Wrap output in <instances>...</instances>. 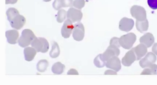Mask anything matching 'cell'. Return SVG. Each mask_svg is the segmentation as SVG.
<instances>
[{"label":"cell","mask_w":157,"mask_h":85,"mask_svg":"<svg viewBox=\"0 0 157 85\" xmlns=\"http://www.w3.org/2000/svg\"><path fill=\"white\" fill-rule=\"evenodd\" d=\"M36 50L33 47H28L25 48L24 50L25 60L27 61H31L33 60L36 54Z\"/></svg>","instance_id":"17"},{"label":"cell","mask_w":157,"mask_h":85,"mask_svg":"<svg viewBox=\"0 0 157 85\" xmlns=\"http://www.w3.org/2000/svg\"><path fill=\"white\" fill-rule=\"evenodd\" d=\"M6 37L7 41L9 44H15L18 42L19 37V33L17 30H10L6 31Z\"/></svg>","instance_id":"14"},{"label":"cell","mask_w":157,"mask_h":85,"mask_svg":"<svg viewBox=\"0 0 157 85\" xmlns=\"http://www.w3.org/2000/svg\"><path fill=\"white\" fill-rule=\"evenodd\" d=\"M65 66L61 62H58L53 65L52 67V71L53 73L57 75H60L64 72Z\"/></svg>","instance_id":"19"},{"label":"cell","mask_w":157,"mask_h":85,"mask_svg":"<svg viewBox=\"0 0 157 85\" xmlns=\"http://www.w3.org/2000/svg\"><path fill=\"white\" fill-rule=\"evenodd\" d=\"M157 60L156 55L152 52L147 53L144 58H142L140 61L139 64L142 68L147 67L152 64L155 63Z\"/></svg>","instance_id":"9"},{"label":"cell","mask_w":157,"mask_h":85,"mask_svg":"<svg viewBox=\"0 0 157 85\" xmlns=\"http://www.w3.org/2000/svg\"><path fill=\"white\" fill-rule=\"evenodd\" d=\"M53 6L56 10H59L62 7L61 0H55L53 3Z\"/></svg>","instance_id":"28"},{"label":"cell","mask_w":157,"mask_h":85,"mask_svg":"<svg viewBox=\"0 0 157 85\" xmlns=\"http://www.w3.org/2000/svg\"><path fill=\"white\" fill-rule=\"evenodd\" d=\"M19 12L17 9L13 7L9 8L6 12V15L8 17V20L10 21L12 18H13L16 15L19 14Z\"/></svg>","instance_id":"25"},{"label":"cell","mask_w":157,"mask_h":85,"mask_svg":"<svg viewBox=\"0 0 157 85\" xmlns=\"http://www.w3.org/2000/svg\"><path fill=\"white\" fill-rule=\"evenodd\" d=\"M147 3L151 9L153 10L157 9V0H147Z\"/></svg>","instance_id":"29"},{"label":"cell","mask_w":157,"mask_h":85,"mask_svg":"<svg viewBox=\"0 0 157 85\" xmlns=\"http://www.w3.org/2000/svg\"><path fill=\"white\" fill-rule=\"evenodd\" d=\"M154 36L151 33H146L140 39V43L144 44L147 48L150 47L154 43Z\"/></svg>","instance_id":"16"},{"label":"cell","mask_w":157,"mask_h":85,"mask_svg":"<svg viewBox=\"0 0 157 85\" xmlns=\"http://www.w3.org/2000/svg\"><path fill=\"white\" fill-rule=\"evenodd\" d=\"M132 49L135 52L136 57V60H138L146 55L147 51V47L144 44L140 43V44L132 48Z\"/></svg>","instance_id":"15"},{"label":"cell","mask_w":157,"mask_h":85,"mask_svg":"<svg viewBox=\"0 0 157 85\" xmlns=\"http://www.w3.org/2000/svg\"><path fill=\"white\" fill-rule=\"evenodd\" d=\"M49 66V63L46 59H42L40 60L36 65L37 70L40 72H44L46 70Z\"/></svg>","instance_id":"22"},{"label":"cell","mask_w":157,"mask_h":85,"mask_svg":"<svg viewBox=\"0 0 157 85\" xmlns=\"http://www.w3.org/2000/svg\"><path fill=\"white\" fill-rule=\"evenodd\" d=\"M9 22L13 28L17 30H20L23 27L26 22V20L24 16L19 14L12 18Z\"/></svg>","instance_id":"7"},{"label":"cell","mask_w":157,"mask_h":85,"mask_svg":"<svg viewBox=\"0 0 157 85\" xmlns=\"http://www.w3.org/2000/svg\"><path fill=\"white\" fill-rule=\"evenodd\" d=\"M134 26V21L133 19L124 17L119 22V28L121 31L128 32L132 29Z\"/></svg>","instance_id":"11"},{"label":"cell","mask_w":157,"mask_h":85,"mask_svg":"<svg viewBox=\"0 0 157 85\" xmlns=\"http://www.w3.org/2000/svg\"><path fill=\"white\" fill-rule=\"evenodd\" d=\"M32 47L34 48L37 52L46 53L49 49L48 41L44 37H36L32 43Z\"/></svg>","instance_id":"2"},{"label":"cell","mask_w":157,"mask_h":85,"mask_svg":"<svg viewBox=\"0 0 157 85\" xmlns=\"http://www.w3.org/2000/svg\"><path fill=\"white\" fill-rule=\"evenodd\" d=\"M18 0H6V4H14L17 2Z\"/></svg>","instance_id":"34"},{"label":"cell","mask_w":157,"mask_h":85,"mask_svg":"<svg viewBox=\"0 0 157 85\" xmlns=\"http://www.w3.org/2000/svg\"><path fill=\"white\" fill-rule=\"evenodd\" d=\"M105 75H117V72L113 70H107L105 72Z\"/></svg>","instance_id":"32"},{"label":"cell","mask_w":157,"mask_h":85,"mask_svg":"<svg viewBox=\"0 0 157 85\" xmlns=\"http://www.w3.org/2000/svg\"><path fill=\"white\" fill-rule=\"evenodd\" d=\"M106 62L103 58L102 54L98 55L94 58V65L98 68L104 67L106 65Z\"/></svg>","instance_id":"23"},{"label":"cell","mask_w":157,"mask_h":85,"mask_svg":"<svg viewBox=\"0 0 157 85\" xmlns=\"http://www.w3.org/2000/svg\"><path fill=\"white\" fill-rule=\"evenodd\" d=\"M106 67L118 72L121 69V62L117 56L113 57L107 60L105 65Z\"/></svg>","instance_id":"12"},{"label":"cell","mask_w":157,"mask_h":85,"mask_svg":"<svg viewBox=\"0 0 157 85\" xmlns=\"http://www.w3.org/2000/svg\"><path fill=\"white\" fill-rule=\"evenodd\" d=\"M67 75H78V72L76 69H71L70 70H69L67 72Z\"/></svg>","instance_id":"31"},{"label":"cell","mask_w":157,"mask_h":85,"mask_svg":"<svg viewBox=\"0 0 157 85\" xmlns=\"http://www.w3.org/2000/svg\"><path fill=\"white\" fill-rule=\"evenodd\" d=\"M60 55V49L59 46L56 42H54L52 45V49L49 53V55L52 58H56Z\"/></svg>","instance_id":"21"},{"label":"cell","mask_w":157,"mask_h":85,"mask_svg":"<svg viewBox=\"0 0 157 85\" xmlns=\"http://www.w3.org/2000/svg\"><path fill=\"white\" fill-rule=\"evenodd\" d=\"M67 17L72 23L80 22L82 19V13L80 10L71 7L67 12Z\"/></svg>","instance_id":"8"},{"label":"cell","mask_w":157,"mask_h":85,"mask_svg":"<svg viewBox=\"0 0 157 85\" xmlns=\"http://www.w3.org/2000/svg\"><path fill=\"white\" fill-rule=\"evenodd\" d=\"M110 45L116 46L118 48L121 46L119 43V38L118 37H113L111 39L110 43Z\"/></svg>","instance_id":"30"},{"label":"cell","mask_w":157,"mask_h":85,"mask_svg":"<svg viewBox=\"0 0 157 85\" xmlns=\"http://www.w3.org/2000/svg\"><path fill=\"white\" fill-rule=\"evenodd\" d=\"M62 7H72L73 6V0H61Z\"/></svg>","instance_id":"27"},{"label":"cell","mask_w":157,"mask_h":85,"mask_svg":"<svg viewBox=\"0 0 157 85\" xmlns=\"http://www.w3.org/2000/svg\"><path fill=\"white\" fill-rule=\"evenodd\" d=\"M149 23L147 19L144 21H136V27L140 33H144L148 29Z\"/></svg>","instance_id":"18"},{"label":"cell","mask_w":157,"mask_h":85,"mask_svg":"<svg viewBox=\"0 0 157 85\" xmlns=\"http://www.w3.org/2000/svg\"><path fill=\"white\" fill-rule=\"evenodd\" d=\"M85 4V0H74L73 2V6L78 9H82Z\"/></svg>","instance_id":"26"},{"label":"cell","mask_w":157,"mask_h":85,"mask_svg":"<svg viewBox=\"0 0 157 85\" xmlns=\"http://www.w3.org/2000/svg\"><path fill=\"white\" fill-rule=\"evenodd\" d=\"M130 13L138 21H141L147 19L146 10L142 6L134 5L130 9Z\"/></svg>","instance_id":"4"},{"label":"cell","mask_w":157,"mask_h":85,"mask_svg":"<svg viewBox=\"0 0 157 85\" xmlns=\"http://www.w3.org/2000/svg\"><path fill=\"white\" fill-rule=\"evenodd\" d=\"M136 60V57L135 52L132 49L128 51L123 58L122 63L125 66H129Z\"/></svg>","instance_id":"13"},{"label":"cell","mask_w":157,"mask_h":85,"mask_svg":"<svg viewBox=\"0 0 157 85\" xmlns=\"http://www.w3.org/2000/svg\"><path fill=\"white\" fill-rule=\"evenodd\" d=\"M36 37L31 29H24L22 32L21 36L18 40V44L21 47H26L31 44L33 41Z\"/></svg>","instance_id":"1"},{"label":"cell","mask_w":157,"mask_h":85,"mask_svg":"<svg viewBox=\"0 0 157 85\" xmlns=\"http://www.w3.org/2000/svg\"><path fill=\"white\" fill-rule=\"evenodd\" d=\"M51 1V0H44V2H49Z\"/></svg>","instance_id":"35"},{"label":"cell","mask_w":157,"mask_h":85,"mask_svg":"<svg viewBox=\"0 0 157 85\" xmlns=\"http://www.w3.org/2000/svg\"><path fill=\"white\" fill-rule=\"evenodd\" d=\"M136 40V36L134 33H130L124 35L119 38L120 45L125 49H130Z\"/></svg>","instance_id":"3"},{"label":"cell","mask_w":157,"mask_h":85,"mask_svg":"<svg viewBox=\"0 0 157 85\" xmlns=\"http://www.w3.org/2000/svg\"><path fill=\"white\" fill-rule=\"evenodd\" d=\"M141 75H157V65L153 64L146 68L141 72Z\"/></svg>","instance_id":"20"},{"label":"cell","mask_w":157,"mask_h":85,"mask_svg":"<svg viewBox=\"0 0 157 85\" xmlns=\"http://www.w3.org/2000/svg\"><path fill=\"white\" fill-rule=\"evenodd\" d=\"M152 51L156 55H157V43H155L152 48Z\"/></svg>","instance_id":"33"},{"label":"cell","mask_w":157,"mask_h":85,"mask_svg":"<svg viewBox=\"0 0 157 85\" xmlns=\"http://www.w3.org/2000/svg\"><path fill=\"white\" fill-rule=\"evenodd\" d=\"M72 22L68 19L64 22V24L61 28V34L65 38H69L70 37L72 30L74 28Z\"/></svg>","instance_id":"10"},{"label":"cell","mask_w":157,"mask_h":85,"mask_svg":"<svg viewBox=\"0 0 157 85\" xmlns=\"http://www.w3.org/2000/svg\"><path fill=\"white\" fill-rule=\"evenodd\" d=\"M85 34L84 26L82 23H79L74 25L72 33V37L75 40L81 41L83 40Z\"/></svg>","instance_id":"5"},{"label":"cell","mask_w":157,"mask_h":85,"mask_svg":"<svg viewBox=\"0 0 157 85\" xmlns=\"http://www.w3.org/2000/svg\"><path fill=\"white\" fill-rule=\"evenodd\" d=\"M120 54L119 48L113 45H110L106 51L102 54L103 58L106 62L110 58L115 56H118Z\"/></svg>","instance_id":"6"},{"label":"cell","mask_w":157,"mask_h":85,"mask_svg":"<svg viewBox=\"0 0 157 85\" xmlns=\"http://www.w3.org/2000/svg\"><path fill=\"white\" fill-rule=\"evenodd\" d=\"M67 12L64 9H60L59 10L56 15L57 21L59 23H62L66 19L67 17Z\"/></svg>","instance_id":"24"}]
</instances>
